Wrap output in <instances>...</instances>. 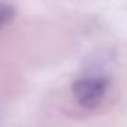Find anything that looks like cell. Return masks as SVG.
Masks as SVG:
<instances>
[{"mask_svg": "<svg viewBox=\"0 0 127 127\" xmlns=\"http://www.w3.org/2000/svg\"><path fill=\"white\" fill-rule=\"evenodd\" d=\"M14 14H16L14 7H12L11 4L2 2V0H0V30H2L4 26H7V25L14 19Z\"/></svg>", "mask_w": 127, "mask_h": 127, "instance_id": "obj_2", "label": "cell"}, {"mask_svg": "<svg viewBox=\"0 0 127 127\" xmlns=\"http://www.w3.org/2000/svg\"><path fill=\"white\" fill-rule=\"evenodd\" d=\"M110 87V80L103 73H85L78 77L71 84V94L78 106L84 110H94L97 108Z\"/></svg>", "mask_w": 127, "mask_h": 127, "instance_id": "obj_1", "label": "cell"}]
</instances>
